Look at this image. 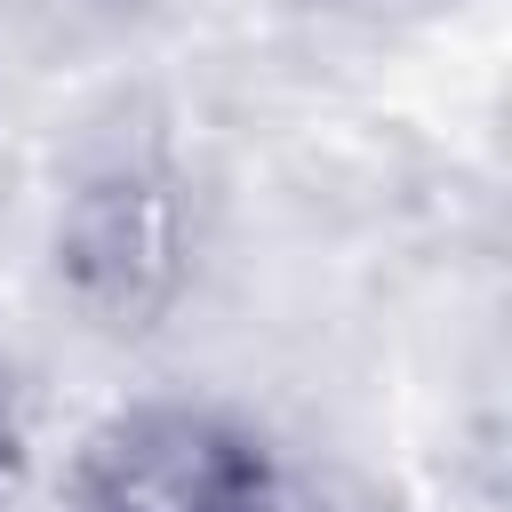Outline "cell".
<instances>
[{
  "instance_id": "cell-2",
  "label": "cell",
  "mask_w": 512,
  "mask_h": 512,
  "mask_svg": "<svg viewBox=\"0 0 512 512\" xmlns=\"http://www.w3.org/2000/svg\"><path fill=\"white\" fill-rule=\"evenodd\" d=\"M272 448L208 400H136L104 416L72 456V512H256L272 496Z\"/></svg>"
},
{
  "instance_id": "cell-1",
  "label": "cell",
  "mask_w": 512,
  "mask_h": 512,
  "mask_svg": "<svg viewBox=\"0 0 512 512\" xmlns=\"http://www.w3.org/2000/svg\"><path fill=\"white\" fill-rule=\"evenodd\" d=\"M56 280L96 328H152L192 280V200L160 160H104L56 208Z\"/></svg>"
},
{
  "instance_id": "cell-3",
  "label": "cell",
  "mask_w": 512,
  "mask_h": 512,
  "mask_svg": "<svg viewBox=\"0 0 512 512\" xmlns=\"http://www.w3.org/2000/svg\"><path fill=\"white\" fill-rule=\"evenodd\" d=\"M16 496H24V408L0 368V512H16Z\"/></svg>"
}]
</instances>
